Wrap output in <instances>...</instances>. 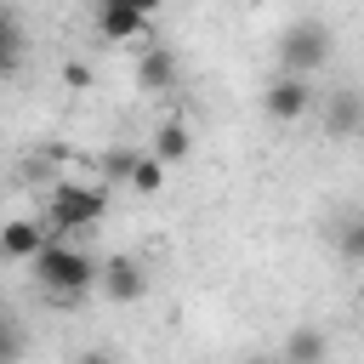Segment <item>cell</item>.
Listing matches in <instances>:
<instances>
[{
    "label": "cell",
    "instance_id": "1",
    "mask_svg": "<svg viewBox=\"0 0 364 364\" xmlns=\"http://www.w3.org/2000/svg\"><path fill=\"white\" fill-rule=\"evenodd\" d=\"M28 267H34V284L46 290V301H57V307H74L80 296H91V284L102 273V262L91 250L68 245V239H46V250Z\"/></svg>",
    "mask_w": 364,
    "mask_h": 364
},
{
    "label": "cell",
    "instance_id": "2",
    "mask_svg": "<svg viewBox=\"0 0 364 364\" xmlns=\"http://www.w3.org/2000/svg\"><path fill=\"white\" fill-rule=\"evenodd\" d=\"M102 210H108V182H57L46 193V216L40 222H46L51 239H68V233L97 228Z\"/></svg>",
    "mask_w": 364,
    "mask_h": 364
},
{
    "label": "cell",
    "instance_id": "3",
    "mask_svg": "<svg viewBox=\"0 0 364 364\" xmlns=\"http://www.w3.org/2000/svg\"><path fill=\"white\" fill-rule=\"evenodd\" d=\"M330 46H336V34H330L318 17H301V23H290V28L279 34V63H284V74L313 80V74L330 63Z\"/></svg>",
    "mask_w": 364,
    "mask_h": 364
},
{
    "label": "cell",
    "instance_id": "4",
    "mask_svg": "<svg viewBox=\"0 0 364 364\" xmlns=\"http://www.w3.org/2000/svg\"><path fill=\"white\" fill-rule=\"evenodd\" d=\"M307 108H313V80H301V74L267 80V91H262V114H267V119L290 125V119H301Z\"/></svg>",
    "mask_w": 364,
    "mask_h": 364
},
{
    "label": "cell",
    "instance_id": "5",
    "mask_svg": "<svg viewBox=\"0 0 364 364\" xmlns=\"http://www.w3.org/2000/svg\"><path fill=\"white\" fill-rule=\"evenodd\" d=\"M176 74L182 63L171 46H154V40L136 46V91H176Z\"/></svg>",
    "mask_w": 364,
    "mask_h": 364
},
{
    "label": "cell",
    "instance_id": "6",
    "mask_svg": "<svg viewBox=\"0 0 364 364\" xmlns=\"http://www.w3.org/2000/svg\"><path fill=\"white\" fill-rule=\"evenodd\" d=\"M46 222L40 216H11V222H0V256L6 262H34L40 250H46Z\"/></svg>",
    "mask_w": 364,
    "mask_h": 364
},
{
    "label": "cell",
    "instance_id": "7",
    "mask_svg": "<svg viewBox=\"0 0 364 364\" xmlns=\"http://www.w3.org/2000/svg\"><path fill=\"white\" fill-rule=\"evenodd\" d=\"M97 34H102L108 46H131V40L148 34V17L131 11L125 0H97Z\"/></svg>",
    "mask_w": 364,
    "mask_h": 364
},
{
    "label": "cell",
    "instance_id": "8",
    "mask_svg": "<svg viewBox=\"0 0 364 364\" xmlns=\"http://www.w3.org/2000/svg\"><path fill=\"white\" fill-rule=\"evenodd\" d=\"M97 284H102V296H114V301H142V296H148V273H142V262H131V256L102 262Z\"/></svg>",
    "mask_w": 364,
    "mask_h": 364
},
{
    "label": "cell",
    "instance_id": "9",
    "mask_svg": "<svg viewBox=\"0 0 364 364\" xmlns=\"http://www.w3.org/2000/svg\"><path fill=\"white\" fill-rule=\"evenodd\" d=\"M23 46H28L23 17H17V6H11V0H0V80H11V74L23 68Z\"/></svg>",
    "mask_w": 364,
    "mask_h": 364
},
{
    "label": "cell",
    "instance_id": "10",
    "mask_svg": "<svg viewBox=\"0 0 364 364\" xmlns=\"http://www.w3.org/2000/svg\"><path fill=\"white\" fill-rule=\"evenodd\" d=\"M330 358V336L318 324H296L284 341V364H324Z\"/></svg>",
    "mask_w": 364,
    "mask_h": 364
},
{
    "label": "cell",
    "instance_id": "11",
    "mask_svg": "<svg viewBox=\"0 0 364 364\" xmlns=\"http://www.w3.org/2000/svg\"><path fill=\"white\" fill-rule=\"evenodd\" d=\"M159 165H176V159H188L193 154V131H188V119H165L159 131H154V148H148Z\"/></svg>",
    "mask_w": 364,
    "mask_h": 364
},
{
    "label": "cell",
    "instance_id": "12",
    "mask_svg": "<svg viewBox=\"0 0 364 364\" xmlns=\"http://www.w3.org/2000/svg\"><path fill=\"white\" fill-rule=\"evenodd\" d=\"M358 119H364L358 91H330V102H324V131H330V136H353Z\"/></svg>",
    "mask_w": 364,
    "mask_h": 364
},
{
    "label": "cell",
    "instance_id": "13",
    "mask_svg": "<svg viewBox=\"0 0 364 364\" xmlns=\"http://www.w3.org/2000/svg\"><path fill=\"white\" fill-rule=\"evenodd\" d=\"M23 353H28V330L11 307H0V364H23Z\"/></svg>",
    "mask_w": 364,
    "mask_h": 364
},
{
    "label": "cell",
    "instance_id": "14",
    "mask_svg": "<svg viewBox=\"0 0 364 364\" xmlns=\"http://www.w3.org/2000/svg\"><path fill=\"white\" fill-rule=\"evenodd\" d=\"M125 182H131L136 193H159V188H165V165H159L154 154H131V165H125Z\"/></svg>",
    "mask_w": 364,
    "mask_h": 364
},
{
    "label": "cell",
    "instance_id": "15",
    "mask_svg": "<svg viewBox=\"0 0 364 364\" xmlns=\"http://www.w3.org/2000/svg\"><path fill=\"white\" fill-rule=\"evenodd\" d=\"M341 250H347L353 262L364 256V228H358V216H347V222H341Z\"/></svg>",
    "mask_w": 364,
    "mask_h": 364
},
{
    "label": "cell",
    "instance_id": "16",
    "mask_svg": "<svg viewBox=\"0 0 364 364\" xmlns=\"http://www.w3.org/2000/svg\"><path fill=\"white\" fill-rule=\"evenodd\" d=\"M125 165H131V148L108 154V159H102V176H108V182H125Z\"/></svg>",
    "mask_w": 364,
    "mask_h": 364
},
{
    "label": "cell",
    "instance_id": "17",
    "mask_svg": "<svg viewBox=\"0 0 364 364\" xmlns=\"http://www.w3.org/2000/svg\"><path fill=\"white\" fill-rule=\"evenodd\" d=\"M125 6H131V11H142V17H154V11L165 6V0H125Z\"/></svg>",
    "mask_w": 364,
    "mask_h": 364
},
{
    "label": "cell",
    "instance_id": "18",
    "mask_svg": "<svg viewBox=\"0 0 364 364\" xmlns=\"http://www.w3.org/2000/svg\"><path fill=\"white\" fill-rule=\"evenodd\" d=\"M74 364H114V353H80Z\"/></svg>",
    "mask_w": 364,
    "mask_h": 364
},
{
    "label": "cell",
    "instance_id": "19",
    "mask_svg": "<svg viewBox=\"0 0 364 364\" xmlns=\"http://www.w3.org/2000/svg\"><path fill=\"white\" fill-rule=\"evenodd\" d=\"M250 364H262V358H250Z\"/></svg>",
    "mask_w": 364,
    "mask_h": 364
},
{
    "label": "cell",
    "instance_id": "20",
    "mask_svg": "<svg viewBox=\"0 0 364 364\" xmlns=\"http://www.w3.org/2000/svg\"><path fill=\"white\" fill-rule=\"evenodd\" d=\"M0 262H6V256H0Z\"/></svg>",
    "mask_w": 364,
    "mask_h": 364
}]
</instances>
